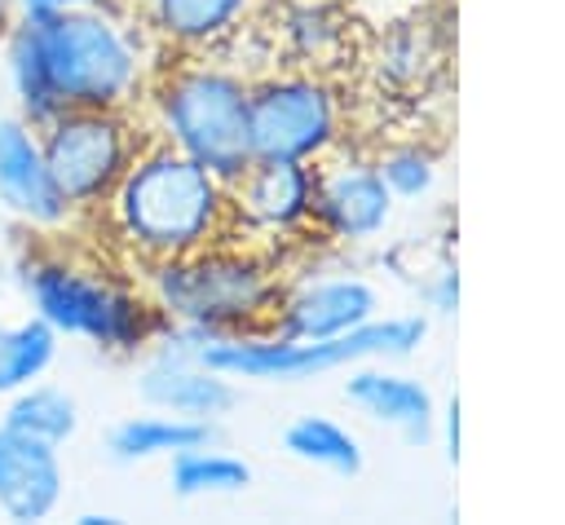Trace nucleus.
I'll list each match as a JSON object with an SVG mask.
<instances>
[{"label":"nucleus","mask_w":565,"mask_h":525,"mask_svg":"<svg viewBox=\"0 0 565 525\" xmlns=\"http://www.w3.org/2000/svg\"><path fill=\"white\" fill-rule=\"evenodd\" d=\"M146 40L150 35L137 22L115 18L110 4L18 9L0 40L18 115L40 128L71 106L137 110L150 79Z\"/></svg>","instance_id":"nucleus-1"},{"label":"nucleus","mask_w":565,"mask_h":525,"mask_svg":"<svg viewBox=\"0 0 565 525\" xmlns=\"http://www.w3.org/2000/svg\"><path fill=\"white\" fill-rule=\"evenodd\" d=\"M93 216L141 269L221 238H238L230 185L154 132L141 141L119 185Z\"/></svg>","instance_id":"nucleus-2"},{"label":"nucleus","mask_w":565,"mask_h":525,"mask_svg":"<svg viewBox=\"0 0 565 525\" xmlns=\"http://www.w3.org/2000/svg\"><path fill=\"white\" fill-rule=\"evenodd\" d=\"M141 287L168 322L212 335L274 331V313L287 291L278 260L247 238H221L185 256L154 260L141 269Z\"/></svg>","instance_id":"nucleus-3"},{"label":"nucleus","mask_w":565,"mask_h":525,"mask_svg":"<svg viewBox=\"0 0 565 525\" xmlns=\"http://www.w3.org/2000/svg\"><path fill=\"white\" fill-rule=\"evenodd\" d=\"M18 282L31 313L44 318L57 335L88 340L93 349L115 357L146 353L168 322L146 296V287L128 282L106 265L79 260L53 243L26 247L18 265Z\"/></svg>","instance_id":"nucleus-4"},{"label":"nucleus","mask_w":565,"mask_h":525,"mask_svg":"<svg viewBox=\"0 0 565 525\" xmlns=\"http://www.w3.org/2000/svg\"><path fill=\"white\" fill-rule=\"evenodd\" d=\"M247 93L252 79L212 62V53H172V62L150 66L141 93L146 128L230 185L252 163Z\"/></svg>","instance_id":"nucleus-5"},{"label":"nucleus","mask_w":565,"mask_h":525,"mask_svg":"<svg viewBox=\"0 0 565 525\" xmlns=\"http://www.w3.org/2000/svg\"><path fill=\"white\" fill-rule=\"evenodd\" d=\"M428 335L424 318H371L344 335L327 340H287L274 331H247V335H203L194 357L230 379H313L322 371H344L358 362H397L419 349Z\"/></svg>","instance_id":"nucleus-6"},{"label":"nucleus","mask_w":565,"mask_h":525,"mask_svg":"<svg viewBox=\"0 0 565 525\" xmlns=\"http://www.w3.org/2000/svg\"><path fill=\"white\" fill-rule=\"evenodd\" d=\"M35 132H40L49 176L75 216H93L110 199L124 168L150 137L137 110H102V106L57 110Z\"/></svg>","instance_id":"nucleus-7"},{"label":"nucleus","mask_w":565,"mask_h":525,"mask_svg":"<svg viewBox=\"0 0 565 525\" xmlns=\"http://www.w3.org/2000/svg\"><path fill=\"white\" fill-rule=\"evenodd\" d=\"M252 159L318 163L340 146V97L313 71H274L247 93Z\"/></svg>","instance_id":"nucleus-8"},{"label":"nucleus","mask_w":565,"mask_h":525,"mask_svg":"<svg viewBox=\"0 0 565 525\" xmlns=\"http://www.w3.org/2000/svg\"><path fill=\"white\" fill-rule=\"evenodd\" d=\"M318 163L296 159H252L243 176L230 181L238 238H300L313 229Z\"/></svg>","instance_id":"nucleus-9"},{"label":"nucleus","mask_w":565,"mask_h":525,"mask_svg":"<svg viewBox=\"0 0 565 525\" xmlns=\"http://www.w3.org/2000/svg\"><path fill=\"white\" fill-rule=\"evenodd\" d=\"M393 216V194L375 168V159H318V194H313V229L335 243H366Z\"/></svg>","instance_id":"nucleus-10"},{"label":"nucleus","mask_w":565,"mask_h":525,"mask_svg":"<svg viewBox=\"0 0 565 525\" xmlns=\"http://www.w3.org/2000/svg\"><path fill=\"white\" fill-rule=\"evenodd\" d=\"M132 9L163 53H216L252 31L269 0H137Z\"/></svg>","instance_id":"nucleus-11"},{"label":"nucleus","mask_w":565,"mask_h":525,"mask_svg":"<svg viewBox=\"0 0 565 525\" xmlns=\"http://www.w3.org/2000/svg\"><path fill=\"white\" fill-rule=\"evenodd\" d=\"M0 203L9 216H18L26 229L40 234H53L75 221V212L66 207V199L49 176L40 132L22 115L9 119L0 115Z\"/></svg>","instance_id":"nucleus-12"},{"label":"nucleus","mask_w":565,"mask_h":525,"mask_svg":"<svg viewBox=\"0 0 565 525\" xmlns=\"http://www.w3.org/2000/svg\"><path fill=\"white\" fill-rule=\"evenodd\" d=\"M380 313V291L362 274H327L305 278L282 291L274 313V335L287 340H327L344 335Z\"/></svg>","instance_id":"nucleus-13"},{"label":"nucleus","mask_w":565,"mask_h":525,"mask_svg":"<svg viewBox=\"0 0 565 525\" xmlns=\"http://www.w3.org/2000/svg\"><path fill=\"white\" fill-rule=\"evenodd\" d=\"M62 485H66L62 446L0 424V516L22 525L44 521L57 512Z\"/></svg>","instance_id":"nucleus-14"},{"label":"nucleus","mask_w":565,"mask_h":525,"mask_svg":"<svg viewBox=\"0 0 565 525\" xmlns=\"http://www.w3.org/2000/svg\"><path fill=\"white\" fill-rule=\"evenodd\" d=\"M137 393L154 410H172V415L207 419V424H216L225 410L238 406V388L230 375H221L194 357H172V353L146 357L141 375H137Z\"/></svg>","instance_id":"nucleus-15"},{"label":"nucleus","mask_w":565,"mask_h":525,"mask_svg":"<svg viewBox=\"0 0 565 525\" xmlns=\"http://www.w3.org/2000/svg\"><path fill=\"white\" fill-rule=\"evenodd\" d=\"M344 397H349L362 415H371L375 424L402 432L406 441H428V437H433L437 401H433V393H428L415 375L358 362V366L349 371V379H344Z\"/></svg>","instance_id":"nucleus-16"},{"label":"nucleus","mask_w":565,"mask_h":525,"mask_svg":"<svg viewBox=\"0 0 565 525\" xmlns=\"http://www.w3.org/2000/svg\"><path fill=\"white\" fill-rule=\"evenodd\" d=\"M203 441H216V428L207 419H185V415L150 406L141 415L119 419L106 432V454L115 463H150V459H172L177 450L203 446Z\"/></svg>","instance_id":"nucleus-17"},{"label":"nucleus","mask_w":565,"mask_h":525,"mask_svg":"<svg viewBox=\"0 0 565 525\" xmlns=\"http://www.w3.org/2000/svg\"><path fill=\"white\" fill-rule=\"evenodd\" d=\"M168 481L177 499H216V494H238L252 485V468L221 450L216 441L203 446H185L168 459Z\"/></svg>","instance_id":"nucleus-18"},{"label":"nucleus","mask_w":565,"mask_h":525,"mask_svg":"<svg viewBox=\"0 0 565 525\" xmlns=\"http://www.w3.org/2000/svg\"><path fill=\"white\" fill-rule=\"evenodd\" d=\"M0 424L26 432V437H40V441H53V446H66L75 432H79V401L57 388V384H26L18 393L4 397V415Z\"/></svg>","instance_id":"nucleus-19"},{"label":"nucleus","mask_w":565,"mask_h":525,"mask_svg":"<svg viewBox=\"0 0 565 525\" xmlns=\"http://www.w3.org/2000/svg\"><path fill=\"white\" fill-rule=\"evenodd\" d=\"M282 450L291 459L313 463V468L335 472V476H358L362 472V441L344 424H335L327 415H300V419H291L287 432H282Z\"/></svg>","instance_id":"nucleus-20"},{"label":"nucleus","mask_w":565,"mask_h":525,"mask_svg":"<svg viewBox=\"0 0 565 525\" xmlns=\"http://www.w3.org/2000/svg\"><path fill=\"white\" fill-rule=\"evenodd\" d=\"M57 340L62 335L35 313H26L18 322H4L0 326V397L44 379V371L57 357Z\"/></svg>","instance_id":"nucleus-21"},{"label":"nucleus","mask_w":565,"mask_h":525,"mask_svg":"<svg viewBox=\"0 0 565 525\" xmlns=\"http://www.w3.org/2000/svg\"><path fill=\"white\" fill-rule=\"evenodd\" d=\"M375 168L393 199H424L437 185V159L424 146H388L375 154Z\"/></svg>","instance_id":"nucleus-22"},{"label":"nucleus","mask_w":565,"mask_h":525,"mask_svg":"<svg viewBox=\"0 0 565 525\" xmlns=\"http://www.w3.org/2000/svg\"><path fill=\"white\" fill-rule=\"evenodd\" d=\"M424 296L433 304V313H455L459 309V269L446 260L433 269V278L424 282Z\"/></svg>","instance_id":"nucleus-23"},{"label":"nucleus","mask_w":565,"mask_h":525,"mask_svg":"<svg viewBox=\"0 0 565 525\" xmlns=\"http://www.w3.org/2000/svg\"><path fill=\"white\" fill-rule=\"evenodd\" d=\"M18 9H84V4H110V0H13Z\"/></svg>","instance_id":"nucleus-24"},{"label":"nucleus","mask_w":565,"mask_h":525,"mask_svg":"<svg viewBox=\"0 0 565 525\" xmlns=\"http://www.w3.org/2000/svg\"><path fill=\"white\" fill-rule=\"evenodd\" d=\"M446 446H450L446 454H450V459H459V401H450V406H446Z\"/></svg>","instance_id":"nucleus-25"},{"label":"nucleus","mask_w":565,"mask_h":525,"mask_svg":"<svg viewBox=\"0 0 565 525\" xmlns=\"http://www.w3.org/2000/svg\"><path fill=\"white\" fill-rule=\"evenodd\" d=\"M75 525H119V516H110V512H84V516H75Z\"/></svg>","instance_id":"nucleus-26"},{"label":"nucleus","mask_w":565,"mask_h":525,"mask_svg":"<svg viewBox=\"0 0 565 525\" xmlns=\"http://www.w3.org/2000/svg\"><path fill=\"white\" fill-rule=\"evenodd\" d=\"M13 18H18V4H13V0H0V40H4V31L13 26Z\"/></svg>","instance_id":"nucleus-27"},{"label":"nucleus","mask_w":565,"mask_h":525,"mask_svg":"<svg viewBox=\"0 0 565 525\" xmlns=\"http://www.w3.org/2000/svg\"><path fill=\"white\" fill-rule=\"evenodd\" d=\"M0 326H4V318H0Z\"/></svg>","instance_id":"nucleus-28"}]
</instances>
